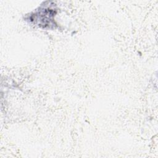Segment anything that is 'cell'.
<instances>
[{"instance_id": "1", "label": "cell", "mask_w": 158, "mask_h": 158, "mask_svg": "<svg viewBox=\"0 0 158 158\" xmlns=\"http://www.w3.org/2000/svg\"><path fill=\"white\" fill-rule=\"evenodd\" d=\"M56 13L55 9H52L50 7H41L38 10L31 14L28 19L40 27L51 28V26L56 25L54 21V16Z\"/></svg>"}]
</instances>
